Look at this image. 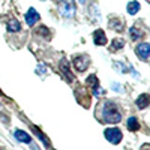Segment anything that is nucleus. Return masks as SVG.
Returning <instances> with one entry per match:
<instances>
[{"instance_id": "9", "label": "nucleus", "mask_w": 150, "mask_h": 150, "mask_svg": "<svg viewBox=\"0 0 150 150\" xmlns=\"http://www.w3.org/2000/svg\"><path fill=\"white\" fill-rule=\"evenodd\" d=\"M110 27L112 30H116V32H123V29H125V20L117 18V17L110 18Z\"/></svg>"}, {"instance_id": "10", "label": "nucleus", "mask_w": 150, "mask_h": 150, "mask_svg": "<svg viewBox=\"0 0 150 150\" xmlns=\"http://www.w3.org/2000/svg\"><path fill=\"white\" fill-rule=\"evenodd\" d=\"M60 71H62V74H65V77H66V80H68L69 83L74 81V75H72V72L69 71V65H68V60H66V59H63V60L60 62Z\"/></svg>"}, {"instance_id": "2", "label": "nucleus", "mask_w": 150, "mask_h": 150, "mask_svg": "<svg viewBox=\"0 0 150 150\" xmlns=\"http://www.w3.org/2000/svg\"><path fill=\"white\" fill-rule=\"evenodd\" d=\"M104 135H105V138L112 144H119L123 138V134L119 128H108V129H105Z\"/></svg>"}, {"instance_id": "3", "label": "nucleus", "mask_w": 150, "mask_h": 150, "mask_svg": "<svg viewBox=\"0 0 150 150\" xmlns=\"http://www.w3.org/2000/svg\"><path fill=\"white\" fill-rule=\"evenodd\" d=\"M75 98H77L78 104L83 105L84 108H89V107H90V101H92V99H90L89 92H87L84 87H78L77 92H75Z\"/></svg>"}, {"instance_id": "6", "label": "nucleus", "mask_w": 150, "mask_h": 150, "mask_svg": "<svg viewBox=\"0 0 150 150\" xmlns=\"http://www.w3.org/2000/svg\"><path fill=\"white\" fill-rule=\"evenodd\" d=\"M135 53L138 54V57H140L141 60H149V54H150V45H149V42H147V44L144 42V44L137 45Z\"/></svg>"}, {"instance_id": "16", "label": "nucleus", "mask_w": 150, "mask_h": 150, "mask_svg": "<svg viewBox=\"0 0 150 150\" xmlns=\"http://www.w3.org/2000/svg\"><path fill=\"white\" fill-rule=\"evenodd\" d=\"M126 9H128V12H129L131 15H135L137 12L140 11V3H138V2H135V0H132V2H129V3H128Z\"/></svg>"}, {"instance_id": "18", "label": "nucleus", "mask_w": 150, "mask_h": 150, "mask_svg": "<svg viewBox=\"0 0 150 150\" xmlns=\"http://www.w3.org/2000/svg\"><path fill=\"white\" fill-rule=\"evenodd\" d=\"M128 128H129V131H138L140 129L138 120H137L135 117H129L128 119Z\"/></svg>"}, {"instance_id": "17", "label": "nucleus", "mask_w": 150, "mask_h": 150, "mask_svg": "<svg viewBox=\"0 0 150 150\" xmlns=\"http://www.w3.org/2000/svg\"><path fill=\"white\" fill-rule=\"evenodd\" d=\"M8 30H9V32H18V30H21V24L18 23L17 18L8 21Z\"/></svg>"}, {"instance_id": "11", "label": "nucleus", "mask_w": 150, "mask_h": 150, "mask_svg": "<svg viewBox=\"0 0 150 150\" xmlns=\"http://www.w3.org/2000/svg\"><path fill=\"white\" fill-rule=\"evenodd\" d=\"M93 41H95V45H105L107 44V36H105L104 30H96L93 33Z\"/></svg>"}, {"instance_id": "19", "label": "nucleus", "mask_w": 150, "mask_h": 150, "mask_svg": "<svg viewBox=\"0 0 150 150\" xmlns=\"http://www.w3.org/2000/svg\"><path fill=\"white\" fill-rule=\"evenodd\" d=\"M33 132H35L38 137H39V138H42V141H44V144H45V146H50V143H48V138H47V137H45V135H44V134H42L39 129H38V128H33Z\"/></svg>"}, {"instance_id": "14", "label": "nucleus", "mask_w": 150, "mask_h": 150, "mask_svg": "<svg viewBox=\"0 0 150 150\" xmlns=\"http://www.w3.org/2000/svg\"><path fill=\"white\" fill-rule=\"evenodd\" d=\"M137 105H138L140 110L146 108V107L149 105V95H147V93H141L138 98H137Z\"/></svg>"}, {"instance_id": "5", "label": "nucleus", "mask_w": 150, "mask_h": 150, "mask_svg": "<svg viewBox=\"0 0 150 150\" xmlns=\"http://www.w3.org/2000/svg\"><path fill=\"white\" fill-rule=\"evenodd\" d=\"M60 12H62L65 17H72L74 12H75L74 0H63V3L60 5Z\"/></svg>"}, {"instance_id": "7", "label": "nucleus", "mask_w": 150, "mask_h": 150, "mask_svg": "<svg viewBox=\"0 0 150 150\" xmlns=\"http://www.w3.org/2000/svg\"><path fill=\"white\" fill-rule=\"evenodd\" d=\"M86 83H87V86L92 87V90H93V93L96 96H99V95L102 93V89H99V81L96 78V75H90V77H87Z\"/></svg>"}, {"instance_id": "20", "label": "nucleus", "mask_w": 150, "mask_h": 150, "mask_svg": "<svg viewBox=\"0 0 150 150\" xmlns=\"http://www.w3.org/2000/svg\"><path fill=\"white\" fill-rule=\"evenodd\" d=\"M38 33L42 35V36H45V38H50V33H51V32H50L45 26H41L39 29H38Z\"/></svg>"}, {"instance_id": "8", "label": "nucleus", "mask_w": 150, "mask_h": 150, "mask_svg": "<svg viewBox=\"0 0 150 150\" xmlns=\"http://www.w3.org/2000/svg\"><path fill=\"white\" fill-rule=\"evenodd\" d=\"M36 21H39V14L36 12L35 8H30L26 14V23H27V26H35Z\"/></svg>"}, {"instance_id": "13", "label": "nucleus", "mask_w": 150, "mask_h": 150, "mask_svg": "<svg viewBox=\"0 0 150 150\" xmlns=\"http://www.w3.org/2000/svg\"><path fill=\"white\" fill-rule=\"evenodd\" d=\"M125 47V41L122 39V38H116V39H112L111 41V47H110V51H117V50L123 48Z\"/></svg>"}, {"instance_id": "21", "label": "nucleus", "mask_w": 150, "mask_h": 150, "mask_svg": "<svg viewBox=\"0 0 150 150\" xmlns=\"http://www.w3.org/2000/svg\"><path fill=\"white\" fill-rule=\"evenodd\" d=\"M80 2H81V3H86V0H80Z\"/></svg>"}, {"instance_id": "4", "label": "nucleus", "mask_w": 150, "mask_h": 150, "mask_svg": "<svg viewBox=\"0 0 150 150\" xmlns=\"http://www.w3.org/2000/svg\"><path fill=\"white\" fill-rule=\"evenodd\" d=\"M72 63L75 66L78 72H84L89 66V56H84V54H80V56H74L72 59Z\"/></svg>"}, {"instance_id": "12", "label": "nucleus", "mask_w": 150, "mask_h": 150, "mask_svg": "<svg viewBox=\"0 0 150 150\" xmlns=\"http://www.w3.org/2000/svg\"><path fill=\"white\" fill-rule=\"evenodd\" d=\"M14 137H15L20 143H30V141H32V137H30L27 132L21 131V129H17V131L14 132Z\"/></svg>"}, {"instance_id": "1", "label": "nucleus", "mask_w": 150, "mask_h": 150, "mask_svg": "<svg viewBox=\"0 0 150 150\" xmlns=\"http://www.w3.org/2000/svg\"><path fill=\"white\" fill-rule=\"evenodd\" d=\"M98 105L99 107H98V111H96V116L101 122H104V123H119L120 122L122 114H120V110L117 108V105L114 102L102 101Z\"/></svg>"}, {"instance_id": "15", "label": "nucleus", "mask_w": 150, "mask_h": 150, "mask_svg": "<svg viewBox=\"0 0 150 150\" xmlns=\"http://www.w3.org/2000/svg\"><path fill=\"white\" fill-rule=\"evenodd\" d=\"M143 36H144V30H140L138 26H132V29H131V38H132L134 41L141 39Z\"/></svg>"}]
</instances>
